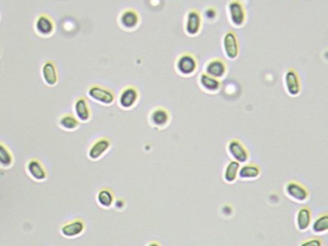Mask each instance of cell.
<instances>
[{"mask_svg": "<svg viewBox=\"0 0 328 246\" xmlns=\"http://www.w3.org/2000/svg\"><path fill=\"white\" fill-rule=\"evenodd\" d=\"M284 192L288 198L296 203H305L310 197L308 188L298 181H288L284 187Z\"/></svg>", "mask_w": 328, "mask_h": 246, "instance_id": "cell-1", "label": "cell"}, {"mask_svg": "<svg viewBox=\"0 0 328 246\" xmlns=\"http://www.w3.org/2000/svg\"><path fill=\"white\" fill-rule=\"evenodd\" d=\"M87 94L92 101L104 106H111L115 101V93L105 87L92 85L88 89Z\"/></svg>", "mask_w": 328, "mask_h": 246, "instance_id": "cell-2", "label": "cell"}, {"mask_svg": "<svg viewBox=\"0 0 328 246\" xmlns=\"http://www.w3.org/2000/svg\"><path fill=\"white\" fill-rule=\"evenodd\" d=\"M197 66L198 64L197 58L191 53H182L178 56L175 63L177 72L186 77L195 73L197 71Z\"/></svg>", "mask_w": 328, "mask_h": 246, "instance_id": "cell-3", "label": "cell"}, {"mask_svg": "<svg viewBox=\"0 0 328 246\" xmlns=\"http://www.w3.org/2000/svg\"><path fill=\"white\" fill-rule=\"evenodd\" d=\"M34 30L39 37L46 39L55 33L56 25L49 15L41 14L37 17L34 22Z\"/></svg>", "mask_w": 328, "mask_h": 246, "instance_id": "cell-4", "label": "cell"}, {"mask_svg": "<svg viewBox=\"0 0 328 246\" xmlns=\"http://www.w3.org/2000/svg\"><path fill=\"white\" fill-rule=\"evenodd\" d=\"M227 152L233 161L238 162L239 164H246L249 161L250 154L246 145L238 140L232 139L227 143Z\"/></svg>", "mask_w": 328, "mask_h": 246, "instance_id": "cell-5", "label": "cell"}, {"mask_svg": "<svg viewBox=\"0 0 328 246\" xmlns=\"http://www.w3.org/2000/svg\"><path fill=\"white\" fill-rule=\"evenodd\" d=\"M230 22L235 27H242L246 23L245 5L240 0H231L228 4Z\"/></svg>", "mask_w": 328, "mask_h": 246, "instance_id": "cell-6", "label": "cell"}, {"mask_svg": "<svg viewBox=\"0 0 328 246\" xmlns=\"http://www.w3.org/2000/svg\"><path fill=\"white\" fill-rule=\"evenodd\" d=\"M139 90L133 86L124 88L119 96V105L123 110H131L139 101Z\"/></svg>", "mask_w": 328, "mask_h": 246, "instance_id": "cell-7", "label": "cell"}, {"mask_svg": "<svg viewBox=\"0 0 328 246\" xmlns=\"http://www.w3.org/2000/svg\"><path fill=\"white\" fill-rule=\"evenodd\" d=\"M284 85L288 94L295 97L301 91V83L299 75L294 68H289L284 74Z\"/></svg>", "mask_w": 328, "mask_h": 246, "instance_id": "cell-8", "label": "cell"}, {"mask_svg": "<svg viewBox=\"0 0 328 246\" xmlns=\"http://www.w3.org/2000/svg\"><path fill=\"white\" fill-rule=\"evenodd\" d=\"M202 26V18L199 11L192 9L187 13L185 20V32L189 36H197L200 32Z\"/></svg>", "mask_w": 328, "mask_h": 246, "instance_id": "cell-9", "label": "cell"}, {"mask_svg": "<svg viewBox=\"0 0 328 246\" xmlns=\"http://www.w3.org/2000/svg\"><path fill=\"white\" fill-rule=\"evenodd\" d=\"M222 47L226 57L230 60L237 59L240 51L237 35L232 31H228L227 33H225L222 39Z\"/></svg>", "mask_w": 328, "mask_h": 246, "instance_id": "cell-10", "label": "cell"}, {"mask_svg": "<svg viewBox=\"0 0 328 246\" xmlns=\"http://www.w3.org/2000/svg\"><path fill=\"white\" fill-rule=\"evenodd\" d=\"M170 121L171 114L164 107H156L149 114V122L158 129L165 128Z\"/></svg>", "mask_w": 328, "mask_h": 246, "instance_id": "cell-11", "label": "cell"}, {"mask_svg": "<svg viewBox=\"0 0 328 246\" xmlns=\"http://www.w3.org/2000/svg\"><path fill=\"white\" fill-rule=\"evenodd\" d=\"M110 148L111 140L107 138H100L90 145L88 151V157L91 161H98L106 154Z\"/></svg>", "mask_w": 328, "mask_h": 246, "instance_id": "cell-12", "label": "cell"}, {"mask_svg": "<svg viewBox=\"0 0 328 246\" xmlns=\"http://www.w3.org/2000/svg\"><path fill=\"white\" fill-rule=\"evenodd\" d=\"M119 22L124 30L132 31L136 29L139 25V14L134 9H126L120 15Z\"/></svg>", "mask_w": 328, "mask_h": 246, "instance_id": "cell-13", "label": "cell"}, {"mask_svg": "<svg viewBox=\"0 0 328 246\" xmlns=\"http://www.w3.org/2000/svg\"><path fill=\"white\" fill-rule=\"evenodd\" d=\"M313 215L311 209L308 206L300 207L295 213V227L300 232H305L310 228Z\"/></svg>", "mask_w": 328, "mask_h": 246, "instance_id": "cell-14", "label": "cell"}, {"mask_svg": "<svg viewBox=\"0 0 328 246\" xmlns=\"http://www.w3.org/2000/svg\"><path fill=\"white\" fill-rule=\"evenodd\" d=\"M41 74L43 82L49 87H54L57 85L59 80L57 67L52 61H45L42 64Z\"/></svg>", "mask_w": 328, "mask_h": 246, "instance_id": "cell-15", "label": "cell"}, {"mask_svg": "<svg viewBox=\"0 0 328 246\" xmlns=\"http://www.w3.org/2000/svg\"><path fill=\"white\" fill-rule=\"evenodd\" d=\"M86 228L85 222L82 219H74L67 222L61 227V234L66 238H75L81 236Z\"/></svg>", "mask_w": 328, "mask_h": 246, "instance_id": "cell-16", "label": "cell"}, {"mask_svg": "<svg viewBox=\"0 0 328 246\" xmlns=\"http://www.w3.org/2000/svg\"><path fill=\"white\" fill-rule=\"evenodd\" d=\"M226 71H227V66H226L225 62L222 59L215 58V59L210 60L206 64L204 73L208 74L209 76L214 77V78L221 79L222 77H224Z\"/></svg>", "mask_w": 328, "mask_h": 246, "instance_id": "cell-17", "label": "cell"}, {"mask_svg": "<svg viewBox=\"0 0 328 246\" xmlns=\"http://www.w3.org/2000/svg\"><path fill=\"white\" fill-rule=\"evenodd\" d=\"M26 171L28 175L37 182H43L48 178V173L39 160L32 159L26 164Z\"/></svg>", "mask_w": 328, "mask_h": 246, "instance_id": "cell-18", "label": "cell"}, {"mask_svg": "<svg viewBox=\"0 0 328 246\" xmlns=\"http://www.w3.org/2000/svg\"><path fill=\"white\" fill-rule=\"evenodd\" d=\"M74 115L79 122H88L91 117L90 108L88 100L85 97L76 99L74 105Z\"/></svg>", "mask_w": 328, "mask_h": 246, "instance_id": "cell-19", "label": "cell"}, {"mask_svg": "<svg viewBox=\"0 0 328 246\" xmlns=\"http://www.w3.org/2000/svg\"><path fill=\"white\" fill-rule=\"evenodd\" d=\"M262 169L259 164L247 162L244 165L240 166L238 178L244 181L256 180L260 177Z\"/></svg>", "mask_w": 328, "mask_h": 246, "instance_id": "cell-20", "label": "cell"}, {"mask_svg": "<svg viewBox=\"0 0 328 246\" xmlns=\"http://www.w3.org/2000/svg\"><path fill=\"white\" fill-rule=\"evenodd\" d=\"M198 82L203 90L210 93H216L222 89V82L220 79L211 77L208 74H200Z\"/></svg>", "mask_w": 328, "mask_h": 246, "instance_id": "cell-21", "label": "cell"}, {"mask_svg": "<svg viewBox=\"0 0 328 246\" xmlns=\"http://www.w3.org/2000/svg\"><path fill=\"white\" fill-rule=\"evenodd\" d=\"M241 164L233 160L225 164L222 173V178L227 184H233L238 179L239 169Z\"/></svg>", "mask_w": 328, "mask_h": 246, "instance_id": "cell-22", "label": "cell"}, {"mask_svg": "<svg viewBox=\"0 0 328 246\" xmlns=\"http://www.w3.org/2000/svg\"><path fill=\"white\" fill-rule=\"evenodd\" d=\"M312 233L315 235H323L328 230V213L319 214L311 223Z\"/></svg>", "mask_w": 328, "mask_h": 246, "instance_id": "cell-23", "label": "cell"}, {"mask_svg": "<svg viewBox=\"0 0 328 246\" xmlns=\"http://www.w3.org/2000/svg\"><path fill=\"white\" fill-rule=\"evenodd\" d=\"M80 125L79 120L75 117V115L71 114L63 115L59 118V126L61 129L66 132H74L78 129Z\"/></svg>", "mask_w": 328, "mask_h": 246, "instance_id": "cell-24", "label": "cell"}, {"mask_svg": "<svg viewBox=\"0 0 328 246\" xmlns=\"http://www.w3.org/2000/svg\"><path fill=\"white\" fill-rule=\"evenodd\" d=\"M97 201L99 205L104 209L111 208L115 203V197L112 190L109 189H102L99 190L97 195Z\"/></svg>", "mask_w": 328, "mask_h": 246, "instance_id": "cell-25", "label": "cell"}, {"mask_svg": "<svg viewBox=\"0 0 328 246\" xmlns=\"http://www.w3.org/2000/svg\"><path fill=\"white\" fill-rule=\"evenodd\" d=\"M14 163V157L5 144L0 143V167L8 169Z\"/></svg>", "mask_w": 328, "mask_h": 246, "instance_id": "cell-26", "label": "cell"}, {"mask_svg": "<svg viewBox=\"0 0 328 246\" xmlns=\"http://www.w3.org/2000/svg\"><path fill=\"white\" fill-rule=\"evenodd\" d=\"M298 246H323V241L322 239L318 237H312V238H307L300 241Z\"/></svg>", "mask_w": 328, "mask_h": 246, "instance_id": "cell-27", "label": "cell"}, {"mask_svg": "<svg viewBox=\"0 0 328 246\" xmlns=\"http://www.w3.org/2000/svg\"><path fill=\"white\" fill-rule=\"evenodd\" d=\"M217 16V12L215 8H212V7H209L205 11V17L210 19V20H213L215 19V17Z\"/></svg>", "mask_w": 328, "mask_h": 246, "instance_id": "cell-28", "label": "cell"}, {"mask_svg": "<svg viewBox=\"0 0 328 246\" xmlns=\"http://www.w3.org/2000/svg\"><path fill=\"white\" fill-rule=\"evenodd\" d=\"M147 246H162V245H161V243H160V242H158V241H156V240H151V241H149V242H148V244H147Z\"/></svg>", "mask_w": 328, "mask_h": 246, "instance_id": "cell-29", "label": "cell"}]
</instances>
